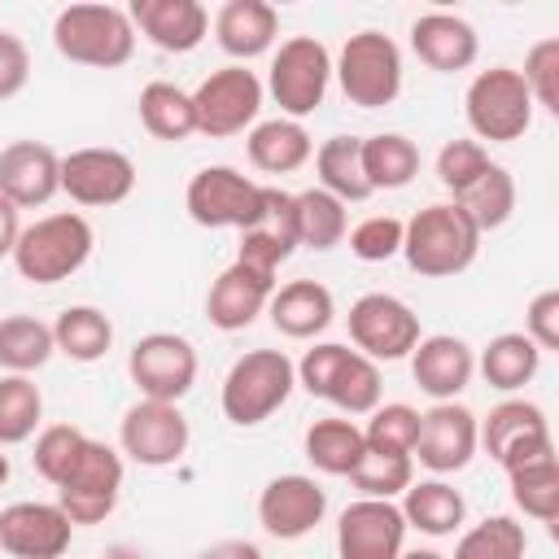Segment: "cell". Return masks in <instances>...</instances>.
<instances>
[{
  "mask_svg": "<svg viewBox=\"0 0 559 559\" xmlns=\"http://www.w3.org/2000/svg\"><path fill=\"white\" fill-rule=\"evenodd\" d=\"M476 253H480V231L454 201H437V205L419 210L402 231L406 266L428 280H450V275L467 271L476 262Z\"/></svg>",
  "mask_w": 559,
  "mask_h": 559,
  "instance_id": "6da1fadb",
  "label": "cell"
},
{
  "mask_svg": "<svg viewBox=\"0 0 559 559\" xmlns=\"http://www.w3.org/2000/svg\"><path fill=\"white\" fill-rule=\"evenodd\" d=\"M52 44L74 66L118 70L135 52V26L118 4H66L52 22Z\"/></svg>",
  "mask_w": 559,
  "mask_h": 559,
  "instance_id": "7a4b0ae2",
  "label": "cell"
},
{
  "mask_svg": "<svg viewBox=\"0 0 559 559\" xmlns=\"http://www.w3.org/2000/svg\"><path fill=\"white\" fill-rule=\"evenodd\" d=\"M92 223L83 214H44L31 227H22L13 245V266L31 284H61L92 258Z\"/></svg>",
  "mask_w": 559,
  "mask_h": 559,
  "instance_id": "3957f363",
  "label": "cell"
},
{
  "mask_svg": "<svg viewBox=\"0 0 559 559\" xmlns=\"http://www.w3.org/2000/svg\"><path fill=\"white\" fill-rule=\"evenodd\" d=\"M297 384V367L284 349H249L223 376V415L236 428H253L271 419Z\"/></svg>",
  "mask_w": 559,
  "mask_h": 559,
  "instance_id": "277c9868",
  "label": "cell"
},
{
  "mask_svg": "<svg viewBox=\"0 0 559 559\" xmlns=\"http://www.w3.org/2000/svg\"><path fill=\"white\" fill-rule=\"evenodd\" d=\"M332 70L341 79L345 100L358 109H384L402 92V52L384 31L349 35Z\"/></svg>",
  "mask_w": 559,
  "mask_h": 559,
  "instance_id": "5b68a950",
  "label": "cell"
},
{
  "mask_svg": "<svg viewBox=\"0 0 559 559\" xmlns=\"http://www.w3.org/2000/svg\"><path fill=\"white\" fill-rule=\"evenodd\" d=\"M467 127L476 131V144H511L533 127V96L511 66H489L467 87Z\"/></svg>",
  "mask_w": 559,
  "mask_h": 559,
  "instance_id": "8992f818",
  "label": "cell"
},
{
  "mask_svg": "<svg viewBox=\"0 0 559 559\" xmlns=\"http://www.w3.org/2000/svg\"><path fill=\"white\" fill-rule=\"evenodd\" d=\"M328 79H332V57H328V48H323L314 35H293V39H284V44L275 48L266 87H271L275 105H280L293 122H301L306 114H314V109L323 105Z\"/></svg>",
  "mask_w": 559,
  "mask_h": 559,
  "instance_id": "52a82bcc",
  "label": "cell"
},
{
  "mask_svg": "<svg viewBox=\"0 0 559 559\" xmlns=\"http://www.w3.org/2000/svg\"><path fill=\"white\" fill-rule=\"evenodd\" d=\"M262 183L245 179L236 166H205L188 179L183 205L188 218L201 227H236L249 231L262 218Z\"/></svg>",
  "mask_w": 559,
  "mask_h": 559,
  "instance_id": "ba28073f",
  "label": "cell"
},
{
  "mask_svg": "<svg viewBox=\"0 0 559 559\" xmlns=\"http://www.w3.org/2000/svg\"><path fill=\"white\" fill-rule=\"evenodd\" d=\"M122 493V454L96 437H87L83 454L57 485V507L70 515V524H100Z\"/></svg>",
  "mask_w": 559,
  "mask_h": 559,
  "instance_id": "9c48e42d",
  "label": "cell"
},
{
  "mask_svg": "<svg viewBox=\"0 0 559 559\" xmlns=\"http://www.w3.org/2000/svg\"><path fill=\"white\" fill-rule=\"evenodd\" d=\"M258 109H262V83L245 66H223L210 79H201V87L192 92L197 131H205L210 140L240 135L245 127L258 122Z\"/></svg>",
  "mask_w": 559,
  "mask_h": 559,
  "instance_id": "30bf717a",
  "label": "cell"
},
{
  "mask_svg": "<svg viewBox=\"0 0 559 559\" xmlns=\"http://www.w3.org/2000/svg\"><path fill=\"white\" fill-rule=\"evenodd\" d=\"M349 341L371 362L406 358L419 345V314L393 293H362L349 306Z\"/></svg>",
  "mask_w": 559,
  "mask_h": 559,
  "instance_id": "8fae6325",
  "label": "cell"
},
{
  "mask_svg": "<svg viewBox=\"0 0 559 559\" xmlns=\"http://www.w3.org/2000/svg\"><path fill=\"white\" fill-rule=\"evenodd\" d=\"M131 384L148 402H179L197 384V349L188 336L175 332H148L127 354Z\"/></svg>",
  "mask_w": 559,
  "mask_h": 559,
  "instance_id": "7c38bea8",
  "label": "cell"
},
{
  "mask_svg": "<svg viewBox=\"0 0 559 559\" xmlns=\"http://www.w3.org/2000/svg\"><path fill=\"white\" fill-rule=\"evenodd\" d=\"M188 419L179 411V402H148L140 397L127 415H122V428H118V445L131 463L140 467H170L188 454Z\"/></svg>",
  "mask_w": 559,
  "mask_h": 559,
  "instance_id": "4fadbf2b",
  "label": "cell"
},
{
  "mask_svg": "<svg viewBox=\"0 0 559 559\" xmlns=\"http://www.w3.org/2000/svg\"><path fill=\"white\" fill-rule=\"evenodd\" d=\"M61 192L87 210L122 205L135 192V162L118 148H74L61 157Z\"/></svg>",
  "mask_w": 559,
  "mask_h": 559,
  "instance_id": "5bb4252c",
  "label": "cell"
},
{
  "mask_svg": "<svg viewBox=\"0 0 559 559\" xmlns=\"http://www.w3.org/2000/svg\"><path fill=\"white\" fill-rule=\"evenodd\" d=\"M406 520L389 498H358L336 520V559H397Z\"/></svg>",
  "mask_w": 559,
  "mask_h": 559,
  "instance_id": "9a60e30c",
  "label": "cell"
},
{
  "mask_svg": "<svg viewBox=\"0 0 559 559\" xmlns=\"http://www.w3.org/2000/svg\"><path fill=\"white\" fill-rule=\"evenodd\" d=\"M74 524L57 502H13L0 511V550L13 559H61Z\"/></svg>",
  "mask_w": 559,
  "mask_h": 559,
  "instance_id": "2e32d148",
  "label": "cell"
},
{
  "mask_svg": "<svg viewBox=\"0 0 559 559\" xmlns=\"http://www.w3.org/2000/svg\"><path fill=\"white\" fill-rule=\"evenodd\" d=\"M476 415L459 402H437L432 411L419 415V441L411 454H419V463L437 476L459 472L472 463V454L480 450V432H476Z\"/></svg>",
  "mask_w": 559,
  "mask_h": 559,
  "instance_id": "e0dca14e",
  "label": "cell"
},
{
  "mask_svg": "<svg viewBox=\"0 0 559 559\" xmlns=\"http://www.w3.org/2000/svg\"><path fill=\"white\" fill-rule=\"evenodd\" d=\"M323 511H328V493L319 489L314 476H301V472L266 480L258 498V524L280 542H297L314 533V524H323Z\"/></svg>",
  "mask_w": 559,
  "mask_h": 559,
  "instance_id": "ac0fdd59",
  "label": "cell"
},
{
  "mask_svg": "<svg viewBox=\"0 0 559 559\" xmlns=\"http://www.w3.org/2000/svg\"><path fill=\"white\" fill-rule=\"evenodd\" d=\"M61 192V157L44 140H13L0 148V197L13 210L48 205Z\"/></svg>",
  "mask_w": 559,
  "mask_h": 559,
  "instance_id": "d6986e66",
  "label": "cell"
},
{
  "mask_svg": "<svg viewBox=\"0 0 559 559\" xmlns=\"http://www.w3.org/2000/svg\"><path fill=\"white\" fill-rule=\"evenodd\" d=\"M411 376L428 397L454 402L476 376V354H472L467 341H459L450 332L419 336V345L411 349Z\"/></svg>",
  "mask_w": 559,
  "mask_h": 559,
  "instance_id": "ffe728a7",
  "label": "cell"
},
{
  "mask_svg": "<svg viewBox=\"0 0 559 559\" xmlns=\"http://www.w3.org/2000/svg\"><path fill=\"white\" fill-rule=\"evenodd\" d=\"M271 293H275V275L253 271V266H245V262H231V266L210 284L205 314H210V323H214L218 332H240V328H249V323L266 310Z\"/></svg>",
  "mask_w": 559,
  "mask_h": 559,
  "instance_id": "44dd1931",
  "label": "cell"
},
{
  "mask_svg": "<svg viewBox=\"0 0 559 559\" xmlns=\"http://www.w3.org/2000/svg\"><path fill=\"white\" fill-rule=\"evenodd\" d=\"M127 17L162 52H192L210 35V13L197 0H131Z\"/></svg>",
  "mask_w": 559,
  "mask_h": 559,
  "instance_id": "7402d4cb",
  "label": "cell"
},
{
  "mask_svg": "<svg viewBox=\"0 0 559 559\" xmlns=\"http://www.w3.org/2000/svg\"><path fill=\"white\" fill-rule=\"evenodd\" d=\"M411 48L415 57L437 70V74H454V70H467L480 52V39L472 31V22L454 17V13H424L415 17L411 26Z\"/></svg>",
  "mask_w": 559,
  "mask_h": 559,
  "instance_id": "603a6c76",
  "label": "cell"
},
{
  "mask_svg": "<svg viewBox=\"0 0 559 559\" xmlns=\"http://www.w3.org/2000/svg\"><path fill=\"white\" fill-rule=\"evenodd\" d=\"M214 35H218V48L236 61L262 57L280 39V13L266 0H227L214 13Z\"/></svg>",
  "mask_w": 559,
  "mask_h": 559,
  "instance_id": "cb8c5ba5",
  "label": "cell"
},
{
  "mask_svg": "<svg viewBox=\"0 0 559 559\" xmlns=\"http://www.w3.org/2000/svg\"><path fill=\"white\" fill-rule=\"evenodd\" d=\"M266 306H271L275 332H284L288 341H310V336H319V332L332 323V314H336V301H332V293H328L319 280H293V284L275 288Z\"/></svg>",
  "mask_w": 559,
  "mask_h": 559,
  "instance_id": "d4e9b609",
  "label": "cell"
},
{
  "mask_svg": "<svg viewBox=\"0 0 559 559\" xmlns=\"http://www.w3.org/2000/svg\"><path fill=\"white\" fill-rule=\"evenodd\" d=\"M314 153V140L301 122L293 118H271V122H258L249 131V162L266 175H288V170H301Z\"/></svg>",
  "mask_w": 559,
  "mask_h": 559,
  "instance_id": "484cf974",
  "label": "cell"
},
{
  "mask_svg": "<svg viewBox=\"0 0 559 559\" xmlns=\"http://www.w3.org/2000/svg\"><path fill=\"white\" fill-rule=\"evenodd\" d=\"M402 520H406V528H419V533H428V537H450L459 524H463V515H467V502H463V493L454 489V485H445V480H419V485H411L406 493H402Z\"/></svg>",
  "mask_w": 559,
  "mask_h": 559,
  "instance_id": "4316f807",
  "label": "cell"
},
{
  "mask_svg": "<svg viewBox=\"0 0 559 559\" xmlns=\"http://www.w3.org/2000/svg\"><path fill=\"white\" fill-rule=\"evenodd\" d=\"M314 170H319V188L332 192L341 205L371 197V183L362 175V140L358 135H332V140H323L314 148Z\"/></svg>",
  "mask_w": 559,
  "mask_h": 559,
  "instance_id": "83f0119b",
  "label": "cell"
},
{
  "mask_svg": "<svg viewBox=\"0 0 559 559\" xmlns=\"http://www.w3.org/2000/svg\"><path fill=\"white\" fill-rule=\"evenodd\" d=\"M140 122L153 140H166V144H179L197 131V114H192V92L166 83V79H153L144 83L140 92Z\"/></svg>",
  "mask_w": 559,
  "mask_h": 559,
  "instance_id": "f1b7e54d",
  "label": "cell"
},
{
  "mask_svg": "<svg viewBox=\"0 0 559 559\" xmlns=\"http://www.w3.org/2000/svg\"><path fill=\"white\" fill-rule=\"evenodd\" d=\"M362 454H367V441L354 419H314L306 428V459L323 476H349Z\"/></svg>",
  "mask_w": 559,
  "mask_h": 559,
  "instance_id": "f546056e",
  "label": "cell"
},
{
  "mask_svg": "<svg viewBox=\"0 0 559 559\" xmlns=\"http://www.w3.org/2000/svg\"><path fill=\"white\" fill-rule=\"evenodd\" d=\"M362 175H367L371 192L406 188L419 175V148H415V140H406L397 131L367 135L362 140Z\"/></svg>",
  "mask_w": 559,
  "mask_h": 559,
  "instance_id": "4dcf8cb0",
  "label": "cell"
},
{
  "mask_svg": "<svg viewBox=\"0 0 559 559\" xmlns=\"http://www.w3.org/2000/svg\"><path fill=\"white\" fill-rule=\"evenodd\" d=\"M52 345L70 362H100L109 354V345H114V323L96 306H70L52 323Z\"/></svg>",
  "mask_w": 559,
  "mask_h": 559,
  "instance_id": "1f68e13d",
  "label": "cell"
},
{
  "mask_svg": "<svg viewBox=\"0 0 559 559\" xmlns=\"http://www.w3.org/2000/svg\"><path fill=\"white\" fill-rule=\"evenodd\" d=\"M537 367H542V349L524 332H502L480 349V376L502 393L524 389L537 376Z\"/></svg>",
  "mask_w": 559,
  "mask_h": 559,
  "instance_id": "d6a6232c",
  "label": "cell"
},
{
  "mask_svg": "<svg viewBox=\"0 0 559 559\" xmlns=\"http://www.w3.org/2000/svg\"><path fill=\"white\" fill-rule=\"evenodd\" d=\"M476 432H480L485 454L498 463L511 445H520V441H537V437H550V424H546L542 406L511 397V402H498V406L489 411V419H485V424H476Z\"/></svg>",
  "mask_w": 559,
  "mask_h": 559,
  "instance_id": "836d02e7",
  "label": "cell"
},
{
  "mask_svg": "<svg viewBox=\"0 0 559 559\" xmlns=\"http://www.w3.org/2000/svg\"><path fill=\"white\" fill-rule=\"evenodd\" d=\"M52 328L35 314H4L0 319V367L9 376H31L52 358Z\"/></svg>",
  "mask_w": 559,
  "mask_h": 559,
  "instance_id": "e575fe53",
  "label": "cell"
},
{
  "mask_svg": "<svg viewBox=\"0 0 559 559\" xmlns=\"http://www.w3.org/2000/svg\"><path fill=\"white\" fill-rule=\"evenodd\" d=\"M454 205L476 223L480 236L493 231V227H502V223L515 214V179H511V170L498 166V162H489V170H485L472 188H463V192L454 197Z\"/></svg>",
  "mask_w": 559,
  "mask_h": 559,
  "instance_id": "d590c367",
  "label": "cell"
},
{
  "mask_svg": "<svg viewBox=\"0 0 559 559\" xmlns=\"http://www.w3.org/2000/svg\"><path fill=\"white\" fill-rule=\"evenodd\" d=\"M297 201V240L314 253H328L345 240L349 231V218H345V205L323 192V188H306V192H293Z\"/></svg>",
  "mask_w": 559,
  "mask_h": 559,
  "instance_id": "8d00e7d4",
  "label": "cell"
},
{
  "mask_svg": "<svg viewBox=\"0 0 559 559\" xmlns=\"http://www.w3.org/2000/svg\"><path fill=\"white\" fill-rule=\"evenodd\" d=\"M323 402H332L345 415H371L380 406V367L371 358H362L358 349H349L345 362L336 367Z\"/></svg>",
  "mask_w": 559,
  "mask_h": 559,
  "instance_id": "74e56055",
  "label": "cell"
},
{
  "mask_svg": "<svg viewBox=\"0 0 559 559\" xmlns=\"http://www.w3.org/2000/svg\"><path fill=\"white\" fill-rule=\"evenodd\" d=\"M44 419V393L31 376H4L0 380V445H22L35 437Z\"/></svg>",
  "mask_w": 559,
  "mask_h": 559,
  "instance_id": "f35d334b",
  "label": "cell"
},
{
  "mask_svg": "<svg viewBox=\"0 0 559 559\" xmlns=\"http://www.w3.org/2000/svg\"><path fill=\"white\" fill-rule=\"evenodd\" d=\"M507 480H511V498L524 515H533L542 524L559 520V459L515 467V472H507Z\"/></svg>",
  "mask_w": 559,
  "mask_h": 559,
  "instance_id": "ab89813d",
  "label": "cell"
},
{
  "mask_svg": "<svg viewBox=\"0 0 559 559\" xmlns=\"http://www.w3.org/2000/svg\"><path fill=\"white\" fill-rule=\"evenodd\" d=\"M528 533L511 515H489L476 528H467L454 546V559H524Z\"/></svg>",
  "mask_w": 559,
  "mask_h": 559,
  "instance_id": "60d3db41",
  "label": "cell"
},
{
  "mask_svg": "<svg viewBox=\"0 0 559 559\" xmlns=\"http://www.w3.org/2000/svg\"><path fill=\"white\" fill-rule=\"evenodd\" d=\"M349 485L362 498H397L415 485V459L411 454H384V450H367L358 459V467L349 472Z\"/></svg>",
  "mask_w": 559,
  "mask_h": 559,
  "instance_id": "b9f144b4",
  "label": "cell"
},
{
  "mask_svg": "<svg viewBox=\"0 0 559 559\" xmlns=\"http://www.w3.org/2000/svg\"><path fill=\"white\" fill-rule=\"evenodd\" d=\"M362 441L367 450H384V454H411L415 441H419V411L406 406V402H389V406H376L367 428H362Z\"/></svg>",
  "mask_w": 559,
  "mask_h": 559,
  "instance_id": "7bdbcfd3",
  "label": "cell"
},
{
  "mask_svg": "<svg viewBox=\"0 0 559 559\" xmlns=\"http://www.w3.org/2000/svg\"><path fill=\"white\" fill-rule=\"evenodd\" d=\"M83 445H87V432H79L74 424H52V428L39 432L31 463H35V472L57 489V485L66 480V472L74 467V459L83 454Z\"/></svg>",
  "mask_w": 559,
  "mask_h": 559,
  "instance_id": "ee69618b",
  "label": "cell"
},
{
  "mask_svg": "<svg viewBox=\"0 0 559 559\" xmlns=\"http://www.w3.org/2000/svg\"><path fill=\"white\" fill-rule=\"evenodd\" d=\"M520 79H524L533 105H542L546 114H559V35H546L528 48Z\"/></svg>",
  "mask_w": 559,
  "mask_h": 559,
  "instance_id": "f6af8a7d",
  "label": "cell"
},
{
  "mask_svg": "<svg viewBox=\"0 0 559 559\" xmlns=\"http://www.w3.org/2000/svg\"><path fill=\"white\" fill-rule=\"evenodd\" d=\"M489 170V153L476 140H445L437 153V179L450 197H459L463 188H472L480 175Z\"/></svg>",
  "mask_w": 559,
  "mask_h": 559,
  "instance_id": "bcb514c9",
  "label": "cell"
},
{
  "mask_svg": "<svg viewBox=\"0 0 559 559\" xmlns=\"http://www.w3.org/2000/svg\"><path fill=\"white\" fill-rule=\"evenodd\" d=\"M402 231H406L402 218H393V214H371V218H362L354 231H345V240H349V253H354V258H362V262H389V258L402 253Z\"/></svg>",
  "mask_w": 559,
  "mask_h": 559,
  "instance_id": "7dc6e473",
  "label": "cell"
},
{
  "mask_svg": "<svg viewBox=\"0 0 559 559\" xmlns=\"http://www.w3.org/2000/svg\"><path fill=\"white\" fill-rule=\"evenodd\" d=\"M345 354H349V345H336V341H323V345L306 349L301 362H297V384L310 397H323L328 384H332V376H336V367L345 362Z\"/></svg>",
  "mask_w": 559,
  "mask_h": 559,
  "instance_id": "c3c4849f",
  "label": "cell"
},
{
  "mask_svg": "<svg viewBox=\"0 0 559 559\" xmlns=\"http://www.w3.org/2000/svg\"><path fill=\"white\" fill-rule=\"evenodd\" d=\"M524 336L546 354V349H559V288H546L528 301L524 310Z\"/></svg>",
  "mask_w": 559,
  "mask_h": 559,
  "instance_id": "681fc988",
  "label": "cell"
},
{
  "mask_svg": "<svg viewBox=\"0 0 559 559\" xmlns=\"http://www.w3.org/2000/svg\"><path fill=\"white\" fill-rule=\"evenodd\" d=\"M31 83V48L22 35L0 31V100H13Z\"/></svg>",
  "mask_w": 559,
  "mask_h": 559,
  "instance_id": "f907efd6",
  "label": "cell"
},
{
  "mask_svg": "<svg viewBox=\"0 0 559 559\" xmlns=\"http://www.w3.org/2000/svg\"><path fill=\"white\" fill-rule=\"evenodd\" d=\"M197 559H262V550H258L253 542L231 537V542H214V546H210V550H201Z\"/></svg>",
  "mask_w": 559,
  "mask_h": 559,
  "instance_id": "816d5d0a",
  "label": "cell"
},
{
  "mask_svg": "<svg viewBox=\"0 0 559 559\" xmlns=\"http://www.w3.org/2000/svg\"><path fill=\"white\" fill-rule=\"evenodd\" d=\"M22 236V223H17V210L0 197V258H13V245Z\"/></svg>",
  "mask_w": 559,
  "mask_h": 559,
  "instance_id": "f5cc1de1",
  "label": "cell"
},
{
  "mask_svg": "<svg viewBox=\"0 0 559 559\" xmlns=\"http://www.w3.org/2000/svg\"><path fill=\"white\" fill-rule=\"evenodd\" d=\"M105 559H144V555H140V550H131V546H114Z\"/></svg>",
  "mask_w": 559,
  "mask_h": 559,
  "instance_id": "db71d44e",
  "label": "cell"
},
{
  "mask_svg": "<svg viewBox=\"0 0 559 559\" xmlns=\"http://www.w3.org/2000/svg\"><path fill=\"white\" fill-rule=\"evenodd\" d=\"M397 559H445V555H437V550H406V555H397Z\"/></svg>",
  "mask_w": 559,
  "mask_h": 559,
  "instance_id": "11a10c76",
  "label": "cell"
},
{
  "mask_svg": "<svg viewBox=\"0 0 559 559\" xmlns=\"http://www.w3.org/2000/svg\"><path fill=\"white\" fill-rule=\"evenodd\" d=\"M9 480V454H0V485Z\"/></svg>",
  "mask_w": 559,
  "mask_h": 559,
  "instance_id": "9f6ffc18",
  "label": "cell"
}]
</instances>
